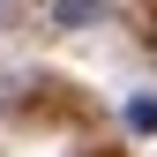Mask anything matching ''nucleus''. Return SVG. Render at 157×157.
Here are the masks:
<instances>
[{
	"label": "nucleus",
	"mask_w": 157,
	"mask_h": 157,
	"mask_svg": "<svg viewBox=\"0 0 157 157\" xmlns=\"http://www.w3.org/2000/svg\"><path fill=\"white\" fill-rule=\"evenodd\" d=\"M52 23H105V0H52Z\"/></svg>",
	"instance_id": "nucleus-1"
},
{
	"label": "nucleus",
	"mask_w": 157,
	"mask_h": 157,
	"mask_svg": "<svg viewBox=\"0 0 157 157\" xmlns=\"http://www.w3.org/2000/svg\"><path fill=\"white\" fill-rule=\"evenodd\" d=\"M127 127H135V135L157 127V97H135V105H127Z\"/></svg>",
	"instance_id": "nucleus-2"
},
{
	"label": "nucleus",
	"mask_w": 157,
	"mask_h": 157,
	"mask_svg": "<svg viewBox=\"0 0 157 157\" xmlns=\"http://www.w3.org/2000/svg\"><path fill=\"white\" fill-rule=\"evenodd\" d=\"M8 15H15V0H0V23H8Z\"/></svg>",
	"instance_id": "nucleus-3"
}]
</instances>
